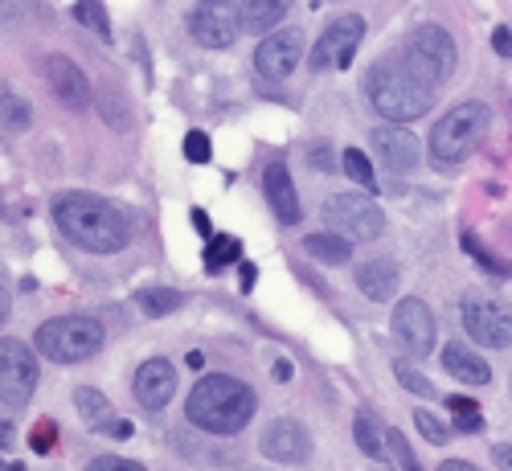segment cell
<instances>
[{
    "mask_svg": "<svg viewBox=\"0 0 512 471\" xmlns=\"http://www.w3.org/2000/svg\"><path fill=\"white\" fill-rule=\"evenodd\" d=\"M50 209L58 230L91 254H119L132 238V226H127L123 213L95 193H58Z\"/></svg>",
    "mask_w": 512,
    "mask_h": 471,
    "instance_id": "cell-1",
    "label": "cell"
},
{
    "mask_svg": "<svg viewBox=\"0 0 512 471\" xmlns=\"http://www.w3.org/2000/svg\"><path fill=\"white\" fill-rule=\"evenodd\" d=\"M259 410V398L246 381L230 373H209L193 385V394L185 402V418L205 435H238L242 426Z\"/></svg>",
    "mask_w": 512,
    "mask_h": 471,
    "instance_id": "cell-2",
    "label": "cell"
},
{
    "mask_svg": "<svg viewBox=\"0 0 512 471\" xmlns=\"http://www.w3.org/2000/svg\"><path fill=\"white\" fill-rule=\"evenodd\" d=\"M365 91H369V103L373 111L386 119V123H410V119H422L426 111L435 107V87L426 78H418L402 58H381L369 78H365Z\"/></svg>",
    "mask_w": 512,
    "mask_h": 471,
    "instance_id": "cell-3",
    "label": "cell"
},
{
    "mask_svg": "<svg viewBox=\"0 0 512 471\" xmlns=\"http://www.w3.org/2000/svg\"><path fill=\"white\" fill-rule=\"evenodd\" d=\"M488 123H492V115H488L484 103H459L431 127V144H426V152H431V160L439 168H455L467 156L480 152V144L488 140Z\"/></svg>",
    "mask_w": 512,
    "mask_h": 471,
    "instance_id": "cell-4",
    "label": "cell"
},
{
    "mask_svg": "<svg viewBox=\"0 0 512 471\" xmlns=\"http://www.w3.org/2000/svg\"><path fill=\"white\" fill-rule=\"evenodd\" d=\"M103 340L107 332L95 316H58L37 328L33 349L58 365H78V361H91L103 349Z\"/></svg>",
    "mask_w": 512,
    "mask_h": 471,
    "instance_id": "cell-5",
    "label": "cell"
},
{
    "mask_svg": "<svg viewBox=\"0 0 512 471\" xmlns=\"http://www.w3.org/2000/svg\"><path fill=\"white\" fill-rule=\"evenodd\" d=\"M402 62L418 78L431 82V87H443V82L455 74V62H459L455 37L443 25H418V29H410L406 46H402Z\"/></svg>",
    "mask_w": 512,
    "mask_h": 471,
    "instance_id": "cell-6",
    "label": "cell"
},
{
    "mask_svg": "<svg viewBox=\"0 0 512 471\" xmlns=\"http://www.w3.org/2000/svg\"><path fill=\"white\" fill-rule=\"evenodd\" d=\"M459 320L467 336L484 349H508L512 345V308L488 291H467L459 304Z\"/></svg>",
    "mask_w": 512,
    "mask_h": 471,
    "instance_id": "cell-7",
    "label": "cell"
},
{
    "mask_svg": "<svg viewBox=\"0 0 512 471\" xmlns=\"http://www.w3.org/2000/svg\"><path fill=\"white\" fill-rule=\"evenodd\" d=\"M324 222L353 242H373L386 234V213H381L365 193H336L324 201Z\"/></svg>",
    "mask_w": 512,
    "mask_h": 471,
    "instance_id": "cell-8",
    "label": "cell"
},
{
    "mask_svg": "<svg viewBox=\"0 0 512 471\" xmlns=\"http://www.w3.org/2000/svg\"><path fill=\"white\" fill-rule=\"evenodd\" d=\"M37 349H29L25 340H0V402L5 406H25L37 390V377H41V365H37Z\"/></svg>",
    "mask_w": 512,
    "mask_h": 471,
    "instance_id": "cell-9",
    "label": "cell"
},
{
    "mask_svg": "<svg viewBox=\"0 0 512 471\" xmlns=\"http://www.w3.org/2000/svg\"><path fill=\"white\" fill-rule=\"evenodd\" d=\"M189 33L205 50H230L242 33V5H234V0H201L189 13Z\"/></svg>",
    "mask_w": 512,
    "mask_h": 471,
    "instance_id": "cell-10",
    "label": "cell"
},
{
    "mask_svg": "<svg viewBox=\"0 0 512 471\" xmlns=\"http://www.w3.org/2000/svg\"><path fill=\"white\" fill-rule=\"evenodd\" d=\"M361 41H365V17H361V13L336 17V21L324 29V37L316 41L312 70H345V66L357 58Z\"/></svg>",
    "mask_w": 512,
    "mask_h": 471,
    "instance_id": "cell-11",
    "label": "cell"
},
{
    "mask_svg": "<svg viewBox=\"0 0 512 471\" xmlns=\"http://www.w3.org/2000/svg\"><path fill=\"white\" fill-rule=\"evenodd\" d=\"M300 58H304L300 29H279V33H267L263 46L254 50V70H259V78H267V82H283L295 66H300Z\"/></svg>",
    "mask_w": 512,
    "mask_h": 471,
    "instance_id": "cell-12",
    "label": "cell"
},
{
    "mask_svg": "<svg viewBox=\"0 0 512 471\" xmlns=\"http://www.w3.org/2000/svg\"><path fill=\"white\" fill-rule=\"evenodd\" d=\"M394 332L402 340V349L414 353V357H426V353L435 349V316H431V308H426L418 295L398 299V308H394Z\"/></svg>",
    "mask_w": 512,
    "mask_h": 471,
    "instance_id": "cell-13",
    "label": "cell"
},
{
    "mask_svg": "<svg viewBox=\"0 0 512 471\" xmlns=\"http://www.w3.org/2000/svg\"><path fill=\"white\" fill-rule=\"evenodd\" d=\"M41 70H46V82L54 87V95H58V103H62V107H70V111H87V107H91L95 87H91V78L82 74L70 58L50 54L46 62H41Z\"/></svg>",
    "mask_w": 512,
    "mask_h": 471,
    "instance_id": "cell-14",
    "label": "cell"
},
{
    "mask_svg": "<svg viewBox=\"0 0 512 471\" xmlns=\"http://www.w3.org/2000/svg\"><path fill=\"white\" fill-rule=\"evenodd\" d=\"M263 455L275 463H308L312 459V435L304 431V422L275 418L263 431Z\"/></svg>",
    "mask_w": 512,
    "mask_h": 471,
    "instance_id": "cell-15",
    "label": "cell"
},
{
    "mask_svg": "<svg viewBox=\"0 0 512 471\" xmlns=\"http://www.w3.org/2000/svg\"><path fill=\"white\" fill-rule=\"evenodd\" d=\"M132 390H136L140 406L164 410L168 402H173V394H177V369H173V361H164V357L144 361L136 369V377H132Z\"/></svg>",
    "mask_w": 512,
    "mask_h": 471,
    "instance_id": "cell-16",
    "label": "cell"
},
{
    "mask_svg": "<svg viewBox=\"0 0 512 471\" xmlns=\"http://www.w3.org/2000/svg\"><path fill=\"white\" fill-rule=\"evenodd\" d=\"M373 152L386 160V168H394V173H410V168H418L422 160V144L406 132V127L390 123V127H373V136H369Z\"/></svg>",
    "mask_w": 512,
    "mask_h": 471,
    "instance_id": "cell-17",
    "label": "cell"
},
{
    "mask_svg": "<svg viewBox=\"0 0 512 471\" xmlns=\"http://www.w3.org/2000/svg\"><path fill=\"white\" fill-rule=\"evenodd\" d=\"M263 193H267V205L271 213L283 222V226H295L300 222V197H295V185H291V173L283 160H271L267 173H263Z\"/></svg>",
    "mask_w": 512,
    "mask_h": 471,
    "instance_id": "cell-18",
    "label": "cell"
},
{
    "mask_svg": "<svg viewBox=\"0 0 512 471\" xmlns=\"http://www.w3.org/2000/svg\"><path fill=\"white\" fill-rule=\"evenodd\" d=\"M443 369H447L459 385H476V390H480V385H492V369H488V361H484L480 353H472L467 345H455V340L443 349Z\"/></svg>",
    "mask_w": 512,
    "mask_h": 471,
    "instance_id": "cell-19",
    "label": "cell"
},
{
    "mask_svg": "<svg viewBox=\"0 0 512 471\" xmlns=\"http://www.w3.org/2000/svg\"><path fill=\"white\" fill-rule=\"evenodd\" d=\"M357 287L365 291V299H373V304H390L398 295V267L390 259H369L357 267Z\"/></svg>",
    "mask_w": 512,
    "mask_h": 471,
    "instance_id": "cell-20",
    "label": "cell"
},
{
    "mask_svg": "<svg viewBox=\"0 0 512 471\" xmlns=\"http://www.w3.org/2000/svg\"><path fill=\"white\" fill-rule=\"evenodd\" d=\"M291 0H242V33H275V25L287 17Z\"/></svg>",
    "mask_w": 512,
    "mask_h": 471,
    "instance_id": "cell-21",
    "label": "cell"
},
{
    "mask_svg": "<svg viewBox=\"0 0 512 471\" xmlns=\"http://www.w3.org/2000/svg\"><path fill=\"white\" fill-rule=\"evenodd\" d=\"M353 439H357V447L369 455V459H390V431L381 426L369 410H361L357 418H353Z\"/></svg>",
    "mask_w": 512,
    "mask_h": 471,
    "instance_id": "cell-22",
    "label": "cell"
},
{
    "mask_svg": "<svg viewBox=\"0 0 512 471\" xmlns=\"http://www.w3.org/2000/svg\"><path fill=\"white\" fill-rule=\"evenodd\" d=\"M304 250L312 254L316 263L340 267V263H349V254H353V238H345V234H332V230H324V234H308V238H304Z\"/></svg>",
    "mask_w": 512,
    "mask_h": 471,
    "instance_id": "cell-23",
    "label": "cell"
},
{
    "mask_svg": "<svg viewBox=\"0 0 512 471\" xmlns=\"http://www.w3.org/2000/svg\"><path fill=\"white\" fill-rule=\"evenodd\" d=\"M74 406H78V414H82V418H87L91 431H103V426L115 418L111 402H107L99 390H91V385H82V390H74Z\"/></svg>",
    "mask_w": 512,
    "mask_h": 471,
    "instance_id": "cell-24",
    "label": "cell"
},
{
    "mask_svg": "<svg viewBox=\"0 0 512 471\" xmlns=\"http://www.w3.org/2000/svg\"><path fill=\"white\" fill-rule=\"evenodd\" d=\"M0 123H5L9 132H25V127L33 123L29 99H21L13 87H0Z\"/></svg>",
    "mask_w": 512,
    "mask_h": 471,
    "instance_id": "cell-25",
    "label": "cell"
},
{
    "mask_svg": "<svg viewBox=\"0 0 512 471\" xmlns=\"http://www.w3.org/2000/svg\"><path fill=\"white\" fill-rule=\"evenodd\" d=\"M340 168H345V177L361 189V193H377V177H373V164L365 152L349 148V152H340Z\"/></svg>",
    "mask_w": 512,
    "mask_h": 471,
    "instance_id": "cell-26",
    "label": "cell"
},
{
    "mask_svg": "<svg viewBox=\"0 0 512 471\" xmlns=\"http://www.w3.org/2000/svg\"><path fill=\"white\" fill-rule=\"evenodd\" d=\"M238 254H242V242H238V238H226V234L209 238V246H205V271H209V275H218L222 267L238 263Z\"/></svg>",
    "mask_w": 512,
    "mask_h": 471,
    "instance_id": "cell-27",
    "label": "cell"
},
{
    "mask_svg": "<svg viewBox=\"0 0 512 471\" xmlns=\"http://www.w3.org/2000/svg\"><path fill=\"white\" fill-rule=\"evenodd\" d=\"M181 304H185V295L173 291V287H144L140 291V308L148 316H168V312H177Z\"/></svg>",
    "mask_w": 512,
    "mask_h": 471,
    "instance_id": "cell-28",
    "label": "cell"
},
{
    "mask_svg": "<svg viewBox=\"0 0 512 471\" xmlns=\"http://www.w3.org/2000/svg\"><path fill=\"white\" fill-rule=\"evenodd\" d=\"M74 17L87 25L91 33H99L103 41H111V21H107V9L99 5V0H78V5H74Z\"/></svg>",
    "mask_w": 512,
    "mask_h": 471,
    "instance_id": "cell-29",
    "label": "cell"
},
{
    "mask_svg": "<svg viewBox=\"0 0 512 471\" xmlns=\"http://www.w3.org/2000/svg\"><path fill=\"white\" fill-rule=\"evenodd\" d=\"M447 406H451V414H455V426H459V431H467V435H472V431H480V426H484V414H480V406L472 402V398H447Z\"/></svg>",
    "mask_w": 512,
    "mask_h": 471,
    "instance_id": "cell-30",
    "label": "cell"
},
{
    "mask_svg": "<svg viewBox=\"0 0 512 471\" xmlns=\"http://www.w3.org/2000/svg\"><path fill=\"white\" fill-rule=\"evenodd\" d=\"M414 426H418V435H422L426 443H435V447H443V443H447V435H451L431 410H414Z\"/></svg>",
    "mask_w": 512,
    "mask_h": 471,
    "instance_id": "cell-31",
    "label": "cell"
},
{
    "mask_svg": "<svg viewBox=\"0 0 512 471\" xmlns=\"http://www.w3.org/2000/svg\"><path fill=\"white\" fill-rule=\"evenodd\" d=\"M463 246H467V254H472V259H476L480 267H488V271H496V275H512V267H508V263H500V259H492V254L476 242V234H463Z\"/></svg>",
    "mask_w": 512,
    "mask_h": 471,
    "instance_id": "cell-32",
    "label": "cell"
},
{
    "mask_svg": "<svg viewBox=\"0 0 512 471\" xmlns=\"http://www.w3.org/2000/svg\"><path fill=\"white\" fill-rule=\"evenodd\" d=\"M87 471H148V467L136 459H123V455H99L87 463Z\"/></svg>",
    "mask_w": 512,
    "mask_h": 471,
    "instance_id": "cell-33",
    "label": "cell"
},
{
    "mask_svg": "<svg viewBox=\"0 0 512 471\" xmlns=\"http://www.w3.org/2000/svg\"><path fill=\"white\" fill-rule=\"evenodd\" d=\"M398 381L406 385V390H410V394H422V398H435V385H431V381H426L422 373H414L410 365H398Z\"/></svg>",
    "mask_w": 512,
    "mask_h": 471,
    "instance_id": "cell-34",
    "label": "cell"
},
{
    "mask_svg": "<svg viewBox=\"0 0 512 471\" xmlns=\"http://www.w3.org/2000/svg\"><path fill=\"white\" fill-rule=\"evenodd\" d=\"M185 156H189L193 164H209V156H213L209 136H205V132H189V136H185Z\"/></svg>",
    "mask_w": 512,
    "mask_h": 471,
    "instance_id": "cell-35",
    "label": "cell"
},
{
    "mask_svg": "<svg viewBox=\"0 0 512 471\" xmlns=\"http://www.w3.org/2000/svg\"><path fill=\"white\" fill-rule=\"evenodd\" d=\"M390 455H394L406 471H422V463L414 459V451H410V443L402 439V431H390Z\"/></svg>",
    "mask_w": 512,
    "mask_h": 471,
    "instance_id": "cell-36",
    "label": "cell"
},
{
    "mask_svg": "<svg viewBox=\"0 0 512 471\" xmlns=\"http://www.w3.org/2000/svg\"><path fill=\"white\" fill-rule=\"evenodd\" d=\"M308 164H312V168H324V173H336V168H340V160L332 156L328 144H316V148L308 152Z\"/></svg>",
    "mask_w": 512,
    "mask_h": 471,
    "instance_id": "cell-37",
    "label": "cell"
},
{
    "mask_svg": "<svg viewBox=\"0 0 512 471\" xmlns=\"http://www.w3.org/2000/svg\"><path fill=\"white\" fill-rule=\"evenodd\" d=\"M99 435H107V439H132V435H136V426L127 422V418H119V414H115V418H111V422L103 426Z\"/></svg>",
    "mask_w": 512,
    "mask_h": 471,
    "instance_id": "cell-38",
    "label": "cell"
},
{
    "mask_svg": "<svg viewBox=\"0 0 512 471\" xmlns=\"http://www.w3.org/2000/svg\"><path fill=\"white\" fill-rule=\"evenodd\" d=\"M33 447L41 451V455H50V447H54V422H41L37 431H33Z\"/></svg>",
    "mask_w": 512,
    "mask_h": 471,
    "instance_id": "cell-39",
    "label": "cell"
},
{
    "mask_svg": "<svg viewBox=\"0 0 512 471\" xmlns=\"http://www.w3.org/2000/svg\"><path fill=\"white\" fill-rule=\"evenodd\" d=\"M492 46H496V54H500V58H512V33H508V25H496Z\"/></svg>",
    "mask_w": 512,
    "mask_h": 471,
    "instance_id": "cell-40",
    "label": "cell"
},
{
    "mask_svg": "<svg viewBox=\"0 0 512 471\" xmlns=\"http://www.w3.org/2000/svg\"><path fill=\"white\" fill-rule=\"evenodd\" d=\"M189 222H193V230H197L201 238H213V226H209V213H205V209H193Z\"/></svg>",
    "mask_w": 512,
    "mask_h": 471,
    "instance_id": "cell-41",
    "label": "cell"
},
{
    "mask_svg": "<svg viewBox=\"0 0 512 471\" xmlns=\"http://www.w3.org/2000/svg\"><path fill=\"white\" fill-rule=\"evenodd\" d=\"M492 459H496V467H500V471H512V443L492 447Z\"/></svg>",
    "mask_w": 512,
    "mask_h": 471,
    "instance_id": "cell-42",
    "label": "cell"
},
{
    "mask_svg": "<svg viewBox=\"0 0 512 471\" xmlns=\"http://www.w3.org/2000/svg\"><path fill=\"white\" fill-rule=\"evenodd\" d=\"M9 316H13V295L5 283H0V324H9Z\"/></svg>",
    "mask_w": 512,
    "mask_h": 471,
    "instance_id": "cell-43",
    "label": "cell"
},
{
    "mask_svg": "<svg viewBox=\"0 0 512 471\" xmlns=\"http://www.w3.org/2000/svg\"><path fill=\"white\" fill-rule=\"evenodd\" d=\"M439 471H480V467L467 459H447V463H439Z\"/></svg>",
    "mask_w": 512,
    "mask_h": 471,
    "instance_id": "cell-44",
    "label": "cell"
},
{
    "mask_svg": "<svg viewBox=\"0 0 512 471\" xmlns=\"http://www.w3.org/2000/svg\"><path fill=\"white\" fill-rule=\"evenodd\" d=\"M250 287H254V267L242 263V291H250Z\"/></svg>",
    "mask_w": 512,
    "mask_h": 471,
    "instance_id": "cell-45",
    "label": "cell"
},
{
    "mask_svg": "<svg viewBox=\"0 0 512 471\" xmlns=\"http://www.w3.org/2000/svg\"><path fill=\"white\" fill-rule=\"evenodd\" d=\"M9 443H13V426L0 422V447H9Z\"/></svg>",
    "mask_w": 512,
    "mask_h": 471,
    "instance_id": "cell-46",
    "label": "cell"
},
{
    "mask_svg": "<svg viewBox=\"0 0 512 471\" xmlns=\"http://www.w3.org/2000/svg\"><path fill=\"white\" fill-rule=\"evenodd\" d=\"M275 377H279V381H287V377H291V365H287V361H279V365H275Z\"/></svg>",
    "mask_w": 512,
    "mask_h": 471,
    "instance_id": "cell-47",
    "label": "cell"
},
{
    "mask_svg": "<svg viewBox=\"0 0 512 471\" xmlns=\"http://www.w3.org/2000/svg\"><path fill=\"white\" fill-rule=\"evenodd\" d=\"M185 361H189V369H201V365H205V357H201V353H189Z\"/></svg>",
    "mask_w": 512,
    "mask_h": 471,
    "instance_id": "cell-48",
    "label": "cell"
}]
</instances>
